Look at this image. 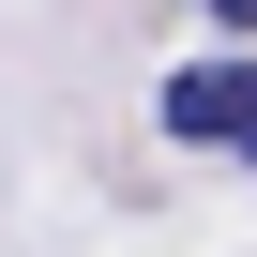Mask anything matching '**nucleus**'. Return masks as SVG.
Wrapping results in <instances>:
<instances>
[{
	"mask_svg": "<svg viewBox=\"0 0 257 257\" xmlns=\"http://www.w3.org/2000/svg\"><path fill=\"white\" fill-rule=\"evenodd\" d=\"M152 121H167L182 152H242V167H257V61H197V76H167Z\"/></svg>",
	"mask_w": 257,
	"mask_h": 257,
	"instance_id": "1",
	"label": "nucleus"
},
{
	"mask_svg": "<svg viewBox=\"0 0 257 257\" xmlns=\"http://www.w3.org/2000/svg\"><path fill=\"white\" fill-rule=\"evenodd\" d=\"M212 16H227V31H257V0H212Z\"/></svg>",
	"mask_w": 257,
	"mask_h": 257,
	"instance_id": "2",
	"label": "nucleus"
}]
</instances>
